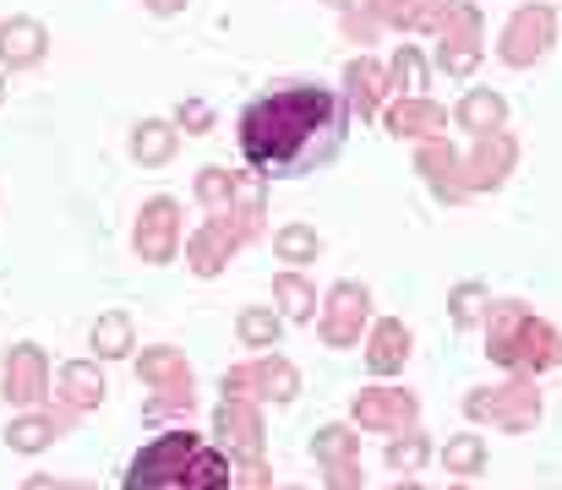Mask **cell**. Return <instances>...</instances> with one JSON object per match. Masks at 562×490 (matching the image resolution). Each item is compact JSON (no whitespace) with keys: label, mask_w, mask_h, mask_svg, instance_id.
<instances>
[{"label":"cell","mask_w":562,"mask_h":490,"mask_svg":"<svg viewBox=\"0 0 562 490\" xmlns=\"http://www.w3.org/2000/svg\"><path fill=\"white\" fill-rule=\"evenodd\" d=\"M126 490H229V458L191 431H159L132 458Z\"/></svg>","instance_id":"obj_2"},{"label":"cell","mask_w":562,"mask_h":490,"mask_svg":"<svg viewBox=\"0 0 562 490\" xmlns=\"http://www.w3.org/2000/svg\"><path fill=\"white\" fill-rule=\"evenodd\" d=\"M49 436H55L49 420H16V425H11V447H16V453H38Z\"/></svg>","instance_id":"obj_7"},{"label":"cell","mask_w":562,"mask_h":490,"mask_svg":"<svg viewBox=\"0 0 562 490\" xmlns=\"http://www.w3.org/2000/svg\"><path fill=\"white\" fill-rule=\"evenodd\" d=\"M93 349H99V354H126V349H132L126 317H104V322L93 327Z\"/></svg>","instance_id":"obj_6"},{"label":"cell","mask_w":562,"mask_h":490,"mask_svg":"<svg viewBox=\"0 0 562 490\" xmlns=\"http://www.w3.org/2000/svg\"><path fill=\"white\" fill-rule=\"evenodd\" d=\"M38 392H44V360H38L33 343H22V349H11V360H5V398L33 403Z\"/></svg>","instance_id":"obj_3"},{"label":"cell","mask_w":562,"mask_h":490,"mask_svg":"<svg viewBox=\"0 0 562 490\" xmlns=\"http://www.w3.org/2000/svg\"><path fill=\"white\" fill-rule=\"evenodd\" d=\"M38 49H44V33H38L33 22H5V27H0V55H5L11 66L38 60Z\"/></svg>","instance_id":"obj_4"},{"label":"cell","mask_w":562,"mask_h":490,"mask_svg":"<svg viewBox=\"0 0 562 490\" xmlns=\"http://www.w3.org/2000/svg\"><path fill=\"white\" fill-rule=\"evenodd\" d=\"M240 338H246V343H268V338H279V322L262 317V311H246V317H240Z\"/></svg>","instance_id":"obj_8"},{"label":"cell","mask_w":562,"mask_h":490,"mask_svg":"<svg viewBox=\"0 0 562 490\" xmlns=\"http://www.w3.org/2000/svg\"><path fill=\"white\" fill-rule=\"evenodd\" d=\"M345 143V110L328 88L290 82L262 93L240 115V153L268 180H301L339 153Z\"/></svg>","instance_id":"obj_1"},{"label":"cell","mask_w":562,"mask_h":490,"mask_svg":"<svg viewBox=\"0 0 562 490\" xmlns=\"http://www.w3.org/2000/svg\"><path fill=\"white\" fill-rule=\"evenodd\" d=\"M60 392H66L77 409H88V403H99V398H104V381H99L88 365H66V376H60Z\"/></svg>","instance_id":"obj_5"}]
</instances>
